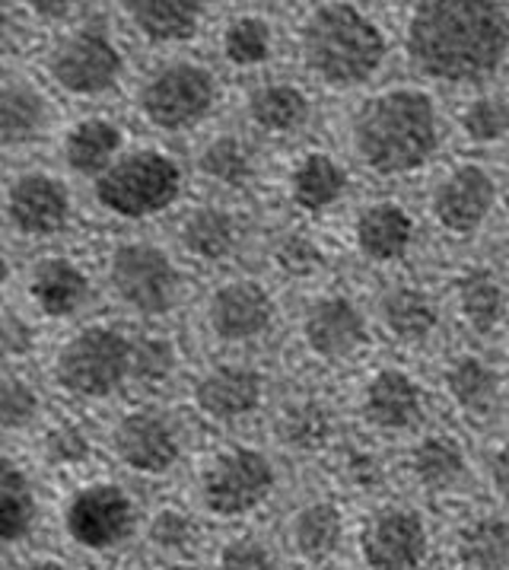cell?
Returning <instances> with one entry per match:
<instances>
[{"label": "cell", "mask_w": 509, "mask_h": 570, "mask_svg": "<svg viewBox=\"0 0 509 570\" xmlns=\"http://www.w3.org/2000/svg\"><path fill=\"white\" fill-rule=\"evenodd\" d=\"M408 51L427 77L481 80L509 51V17L500 3L433 0L408 23Z\"/></svg>", "instance_id": "6da1fadb"}, {"label": "cell", "mask_w": 509, "mask_h": 570, "mask_svg": "<svg viewBox=\"0 0 509 570\" xmlns=\"http://www.w3.org/2000/svg\"><path fill=\"white\" fill-rule=\"evenodd\" d=\"M353 147L379 176H401L423 166L440 147L433 99L417 90L372 96L353 121Z\"/></svg>", "instance_id": "7a4b0ae2"}, {"label": "cell", "mask_w": 509, "mask_h": 570, "mask_svg": "<svg viewBox=\"0 0 509 570\" xmlns=\"http://www.w3.org/2000/svg\"><path fill=\"white\" fill-rule=\"evenodd\" d=\"M302 55L325 83L348 90L379 70L386 39L379 26L350 3H325L302 29Z\"/></svg>", "instance_id": "3957f363"}, {"label": "cell", "mask_w": 509, "mask_h": 570, "mask_svg": "<svg viewBox=\"0 0 509 570\" xmlns=\"http://www.w3.org/2000/svg\"><path fill=\"white\" fill-rule=\"evenodd\" d=\"M182 188V169L157 150H138L124 160L112 163L99 183L96 198L118 217H150L160 214L179 198Z\"/></svg>", "instance_id": "277c9868"}, {"label": "cell", "mask_w": 509, "mask_h": 570, "mask_svg": "<svg viewBox=\"0 0 509 570\" xmlns=\"http://www.w3.org/2000/svg\"><path fill=\"white\" fill-rule=\"evenodd\" d=\"M58 383L77 395H112L131 373V344L109 325L77 332L58 354Z\"/></svg>", "instance_id": "5b68a950"}, {"label": "cell", "mask_w": 509, "mask_h": 570, "mask_svg": "<svg viewBox=\"0 0 509 570\" xmlns=\"http://www.w3.org/2000/svg\"><path fill=\"white\" fill-rule=\"evenodd\" d=\"M213 106V77L210 70L191 61H176L157 70L140 92L143 115L166 131L191 128Z\"/></svg>", "instance_id": "8992f818"}, {"label": "cell", "mask_w": 509, "mask_h": 570, "mask_svg": "<svg viewBox=\"0 0 509 570\" xmlns=\"http://www.w3.org/2000/svg\"><path fill=\"white\" fill-rule=\"evenodd\" d=\"M112 287L128 306L147 316L166 313L179 294V272L160 246L128 243L112 255Z\"/></svg>", "instance_id": "52a82bcc"}, {"label": "cell", "mask_w": 509, "mask_h": 570, "mask_svg": "<svg viewBox=\"0 0 509 570\" xmlns=\"http://www.w3.org/2000/svg\"><path fill=\"white\" fill-rule=\"evenodd\" d=\"M275 488V469L265 453L230 450L210 462L204 472V501L220 517L249 513Z\"/></svg>", "instance_id": "ba28073f"}, {"label": "cell", "mask_w": 509, "mask_h": 570, "mask_svg": "<svg viewBox=\"0 0 509 570\" xmlns=\"http://www.w3.org/2000/svg\"><path fill=\"white\" fill-rule=\"evenodd\" d=\"M68 532L93 551L121 546L134 532V503L116 484H90L70 501Z\"/></svg>", "instance_id": "9c48e42d"}, {"label": "cell", "mask_w": 509, "mask_h": 570, "mask_svg": "<svg viewBox=\"0 0 509 570\" xmlns=\"http://www.w3.org/2000/svg\"><path fill=\"white\" fill-rule=\"evenodd\" d=\"M51 73L68 92L96 96L116 87L121 73V55L106 32H77L51 55Z\"/></svg>", "instance_id": "30bf717a"}, {"label": "cell", "mask_w": 509, "mask_h": 570, "mask_svg": "<svg viewBox=\"0 0 509 570\" xmlns=\"http://www.w3.org/2000/svg\"><path fill=\"white\" fill-rule=\"evenodd\" d=\"M427 554V529L411 510H382L363 529V558L372 570H415Z\"/></svg>", "instance_id": "8fae6325"}, {"label": "cell", "mask_w": 509, "mask_h": 570, "mask_svg": "<svg viewBox=\"0 0 509 570\" xmlns=\"http://www.w3.org/2000/svg\"><path fill=\"white\" fill-rule=\"evenodd\" d=\"M7 214L17 224V229L32 233V236L58 233V229L68 224V188L58 183V179H51V176H42V173L20 176L17 183L10 185Z\"/></svg>", "instance_id": "7c38bea8"}, {"label": "cell", "mask_w": 509, "mask_h": 570, "mask_svg": "<svg viewBox=\"0 0 509 570\" xmlns=\"http://www.w3.org/2000/svg\"><path fill=\"white\" fill-rule=\"evenodd\" d=\"M116 450L131 469L160 475L179 459V440L166 424V417L153 411H134L118 421Z\"/></svg>", "instance_id": "4fadbf2b"}, {"label": "cell", "mask_w": 509, "mask_h": 570, "mask_svg": "<svg viewBox=\"0 0 509 570\" xmlns=\"http://www.w3.org/2000/svg\"><path fill=\"white\" fill-rule=\"evenodd\" d=\"M275 320V303L268 291L252 281H236L220 287L210 299V325L227 342H249L268 332Z\"/></svg>", "instance_id": "5bb4252c"}, {"label": "cell", "mask_w": 509, "mask_h": 570, "mask_svg": "<svg viewBox=\"0 0 509 570\" xmlns=\"http://www.w3.org/2000/svg\"><path fill=\"white\" fill-rule=\"evenodd\" d=\"M497 202L493 179L478 166H462L456 169L446 183L437 188L433 198V214L442 227L452 233H471L485 224L490 207Z\"/></svg>", "instance_id": "9a60e30c"}, {"label": "cell", "mask_w": 509, "mask_h": 570, "mask_svg": "<svg viewBox=\"0 0 509 570\" xmlns=\"http://www.w3.org/2000/svg\"><path fill=\"white\" fill-rule=\"evenodd\" d=\"M306 342L319 357H348L367 342V320L360 309L345 297H331L316 303L306 316Z\"/></svg>", "instance_id": "2e32d148"}, {"label": "cell", "mask_w": 509, "mask_h": 570, "mask_svg": "<svg viewBox=\"0 0 509 570\" xmlns=\"http://www.w3.org/2000/svg\"><path fill=\"white\" fill-rule=\"evenodd\" d=\"M261 389H265V383H261V376L255 370L239 364H223L210 370L208 376L198 383L194 402L210 417L230 421V417H239V414H249L252 409H258Z\"/></svg>", "instance_id": "e0dca14e"}, {"label": "cell", "mask_w": 509, "mask_h": 570, "mask_svg": "<svg viewBox=\"0 0 509 570\" xmlns=\"http://www.w3.org/2000/svg\"><path fill=\"white\" fill-rule=\"evenodd\" d=\"M420 411H423L420 389L408 373L382 370L372 376V383L367 386V402H363V414L370 424L386 428V431H401V428L417 424Z\"/></svg>", "instance_id": "ac0fdd59"}, {"label": "cell", "mask_w": 509, "mask_h": 570, "mask_svg": "<svg viewBox=\"0 0 509 570\" xmlns=\"http://www.w3.org/2000/svg\"><path fill=\"white\" fill-rule=\"evenodd\" d=\"M415 239V220L398 205H372L357 220V243L376 262L401 258Z\"/></svg>", "instance_id": "d6986e66"}, {"label": "cell", "mask_w": 509, "mask_h": 570, "mask_svg": "<svg viewBox=\"0 0 509 570\" xmlns=\"http://www.w3.org/2000/svg\"><path fill=\"white\" fill-rule=\"evenodd\" d=\"M150 42H186L201 26V3L188 0H134L124 7Z\"/></svg>", "instance_id": "ffe728a7"}, {"label": "cell", "mask_w": 509, "mask_h": 570, "mask_svg": "<svg viewBox=\"0 0 509 570\" xmlns=\"http://www.w3.org/2000/svg\"><path fill=\"white\" fill-rule=\"evenodd\" d=\"M90 291L87 274L68 258H46L32 272V297L48 316H68L73 313Z\"/></svg>", "instance_id": "44dd1931"}, {"label": "cell", "mask_w": 509, "mask_h": 570, "mask_svg": "<svg viewBox=\"0 0 509 570\" xmlns=\"http://www.w3.org/2000/svg\"><path fill=\"white\" fill-rule=\"evenodd\" d=\"M118 147H121V131L112 121L87 118L68 135L64 157H68V163L77 173H83V176H96L99 173L102 176L112 166V157L118 154Z\"/></svg>", "instance_id": "7402d4cb"}, {"label": "cell", "mask_w": 509, "mask_h": 570, "mask_svg": "<svg viewBox=\"0 0 509 570\" xmlns=\"http://www.w3.org/2000/svg\"><path fill=\"white\" fill-rule=\"evenodd\" d=\"M48 118L46 99L29 83H10L0 90V140L26 144L42 135Z\"/></svg>", "instance_id": "603a6c76"}, {"label": "cell", "mask_w": 509, "mask_h": 570, "mask_svg": "<svg viewBox=\"0 0 509 570\" xmlns=\"http://www.w3.org/2000/svg\"><path fill=\"white\" fill-rule=\"evenodd\" d=\"M36 523V494L23 472L0 459V542H17Z\"/></svg>", "instance_id": "cb8c5ba5"}, {"label": "cell", "mask_w": 509, "mask_h": 570, "mask_svg": "<svg viewBox=\"0 0 509 570\" xmlns=\"http://www.w3.org/2000/svg\"><path fill=\"white\" fill-rule=\"evenodd\" d=\"M459 558L468 570H503L509 564V525L497 517L471 520L459 532Z\"/></svg>", "instance_id": "d4e9b609"}, {"label": "cell", "mask_w": 509, "mask_h": 570, "mask_svg": "<svg viewBox=\"0 0 509 570\" xmlns=\"http://www.w3.org/2000/svg\"><path fill=\"white\" fill-rule=\"evenodd\" d=\"M348 176L338 163L325 154H309L293 173V198L306 210H325L341 198Z\"/></svg>", "instance_id": "484cf974"}, {"label": "cell", "mask_w": 509, "mask_h": 570, "mask_svg": "<svg viewBox=\"0 0 509 570\" xmlns=\"http://www.w3.org/2000/svg\"><path fill=\"white\" fill-rule=\"evenodd\" d=\"M297 551L309 561H325L341 546V513L335 503H312L293 520Z\"/></svg>", "instance_id": "4316f807"}, {"label": "cell", "mask_w": 509, "mask_h": 570, "mask_svg": "<svg viewBox=\"0 0 509 570\" xmlns=\"http://www.w3.org/2000/svg\"><path fill=\"white\" fill-rule=\"evenodd\" d=\"M182 243L198 258H223L236 246V224L220 207H198L182 224Z\"/></svg>", "instance_id": "83f0119b"}, {"label": "cell", "mask_w": 509, "mask_h": 570, "mask_svg": "<svg viewBox=\"0 0 509 570\" xmlns=\"http://www.w3.org/2000/svg\"><path fill=\"white\" fill-rule=\"evenodd\" d=\"M249 112H252L255 125L265 131H293L309 115V99L297 87L275 83V87L255 92Z\"/></svg>", "instance_id": "f1b7e54d"}, {"label": "cell", "mask_w": 509, "mask_h": 570, "mask_svg": "<svg viewBox=\"0 0 509 570\" xmlns=\"http://www.w3.org/2000/svg\"><path fill=\"white\" fill-rule=\"evenodd\" d=\"M382 320L392 328V335L405 342H420L437 328V306L420 291L398 287L382 303Z\"/></svg>", "instance_id": "f546056e"}, {"label": "cell", "mask_w": 509, "mask_h": 570, "mask_svg": "<svg viewBox=\"0 0 509 570\" xmlns=\"http://www.w3.org/2000/svg\"><path fill=\"white\" fill-rule=\"evenodd\" d=\"M465 456L456 440L449 436H427L415 450V475L420 479L423 488L430 491H442L452 488L462 479Z\"/></svg>", "instance_id": "4dcf8cb0"}, {"label": "cell", "mask_w": 509, "mask_h": 570, "mask_svg": "<svg viewBox=\"0 0 509 570\" xmlns=\"http://www.w3.org/2000/svg\"><path fill=\"white\" fill-rule=\"evenodd\" d=\"M446 386L452 392V399L468 411H487L497 399V373L493 366H487L478 357H459L446 373Z\"/></svg>", "instance_id": "1f68e13d"}, {"label": "cell", "mask_w": 509, "mask_h": 570, "mask_svg": "<svg viewBox=\"0 0 509 570\" xmlns=\"http://www.w3.org/2000/svg\"><path fill=\"white\" fill-rule=\"evenodd\" d=\"M278 436L290 450H319L331 436V417L316 402H297L280 414Z\"/></svg>", "instance_id": "d6a6232c"}, {"label": "cell", "mask_w": 509, "mask_h": 570, "mask_svg": "<svg viewBox=\"0 0 509 570\" xmlns=\"http://www.w3.org/2000/svg\"><path fill=\"white\" fill-rule=\"evenodd\" d=\"M459 297H462V313L471 328L478 332H490L500 316H503V291L500 284L485 272L468 274L459 287Z\"/></svg>", "instance_id": "836d02e7"}, {"label": "cell", "mask_w": 509, "mask_h": 570, "mask_svg": "<svg viewBox=\"0 0 509 570\" xmlns=\"http://www.w3.org/2000/svg\"><path fill=\"white\" fill-rule=\"evenodd\" d=\"M223 51H227V58H230L232 65H239V68L261 65L271 55V29L258 17H242V20H236L227 29Z\"/></svg>", "instance_id": "e575fe53"}, {"label": "cell", "mask_w": 509, "mask_h": 570, "mask_svg": "<svg viewBox=\"0 0 509 570\" xmlns=\"http://www.w3.org/2000/svg\"><path fill=\"white\" fill-rule=\"evenodd\" d=\"M201 169L217 183L242 185L252 173V163H249V154L239 137L220 135L217 140H210L208 150L201 154Z\"/></svg>", "instance_id": "d590c367"}, {"label": "cell", "mask_w": 509, "mask_h": 570, "mask_svg": "<svg viewBox=\"0 0 509 570\" xmlns=\"http://www.w3.org/2000/svg\"><path fill=\"white\" fill-rule=\"evenodd\" d=\"M462 125L471 140H478V144H493V140H500V137L509 135V106L503 99H493V96L475 99V102L465 109Z\"/></svg>", "instance_id": "8d00e7d4"}, {"label": "cell", "mask_w": 509, "mask_h": 570, "mask_svg": "<svg viewBox=\"0 0 509 570\" xmlns=\"http://www.w3.org/2000/svg\"><path fill=\"white\" fill-rule=\"evenodd\" d=\"M150 539L166 554H191V548L198 542V529L188 513L169 507V510L157 513V520L150 525Z\"/></svg>", "instance_id": "74e56055"}, {"label": "cell", "mask_w": 509, "mask_h": 570, "mask_svg": "<svg viewBox=\"0 0 509 570\" xmlns=\"http://www.w3.org/2000/svg\"><path fill=\"white\" fill-rule=\"evenodd\" d=\"M39 414V395L23 380H0V431H20Z\"/></svg>", "instance_id": "f35d334b"}, {"label": "cell", "mask_w": 509, "mask_h": 570, "mask_svg": "<svg viewBox=\"0 0 509 570\" xmlns=\"http://www.w3.org/2000/svg\"><path fill=\"white\" fill-rule=\"evenodd\" d=\"M172 361L176 354L166 338H143L138 347H131V370L147 383H160L162 376H169Z\"/></svg>", "instance_id": "ab89813d"}, {"label": "cell", "mask_w": 509, "mask_h": 570, "mask_svg": "<svg viewBox=\"0 0 509 570\" xmlns=\"http://www.w3.org/2000/svg\"><path fill=\"white\" fill-rule=\"evenodd\" d=\"M275 258H278L280 268L287 274H293V277H306V274L319 272V265H322V252L316 249V243L306 239V236H287L278 246V252H275Z\"/></svg>", "instance_id": "60d3db41"}, {"label": "cell", "mask_w": 509, "mask_h": 570, "mask_svg": "<svg viewBox=\"0 0 509 570\" xmlns=\"http://www.w3.org/2000/svg\"><path fill=\"white\" fill-rule=\"evenodd\" d=\"M90 453V443H87V434L73 424H61L54 428L51 434L46 436V456L54 462V465H73V462H83Z\"/></svg>", "instance_id": "b9f144b4"}, {"label": "cell", "mask_w": 509, "mask_h": 570, "mask_svg": "<svg viewBox=\"0 0 509 570\" xmlns=\"http://www.w3.org/2000/svg\"><path fill=\"white\" fill-rule=\"evenodd\" d=\"M220 570H278L271 551L255 542V539H239L223 548L220 554Z\"/></svg>", "instance_id": "7bdbcfd3"}, {"label": "cell", "mask_w": 509, "mask_h": 570, "mask_svg": "<svg viewBox=\"0 0 509 570\" xmlns=\"http://www.w3.org/2000/svg\"><path fill=\"white\" fill-rule=\"evenodd\" d=\"M0 347L7 354H26L32 347V332L20 320L0 322Z\"/></svg>", "instance_id": "ee69618b"}, {"label": "cell", "mask_w": 509, "mask_h": 570, "mask_svg": "<svg viewBox=\"0 0 509 570\" xmlns=\"http://www.w3.org/2000/svg\"><path fill=\"white\" fill-rule=\"evenodd\" d=\"M493 484H497V491L509 501V443L493 459Z\"/></svg>", "instance_id": "f6af8a7d"}, {"label": "cell", "mask_w": 509, "mask_h": 570, "mask_svg": "<svg viewBox=\"0 0 509 570\" xmlns=\"http://www.w3.org/2000/svg\"><path fill=\"white\" fill-rule=\"evenodd\" d=\"M32 10L39 13V17H51V20H58V17H68L70 3H32Z\"/></svg>", "instance_id": "bcb514c9"}, {"label": "cell", "mask_w": 509, "mask_h": 570, "mask_svg": "<svg viewBox=\"0 0 509 570\" xmlns=\"http://www.w3.org/2000/svg\"><path fill=\"white\" fill-rule=\"evenodd\" d=\"M29 570H64V564H58V561H36Z\"/></svg>", "instance_id": "7dc6e473"}, {"label": "cell", "mask_w": 509, "mask_h": 570, "mask_svg": "<svg viewBox=\"0 0 509 570\" xmlns=\"http://www.w3.org/2000/svg\"><path fill=\"white\" fill-rule=\"evenodd\" d=\"M7 255H3V249H0V287H3V281H7Z\"/></svg>", "instance_id": "c3c4849f"}, {"label": "cell", "mask_w": 509, "mask_h": 570, "mask_svg": "<svg viewBox=\"0 0 509 570\" xmlns=\"http://www.w3.org/2000/svg\"><path fill=\"white\" fill-rule=\"evenodd\" d=\"M3 32H7V10L0 7V39H3Z\"/></svg>", "instance_id": "681fc988"}]
</instances>
